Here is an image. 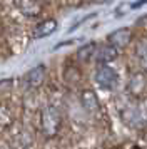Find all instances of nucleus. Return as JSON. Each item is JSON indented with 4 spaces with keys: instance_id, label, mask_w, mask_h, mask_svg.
<instances>
[{
    "instance_id": "5",
    "label": "nucleus",
    "mask_w": 147,
    "mask_h": 149,
    "mask_svg": "<svg viewBox=\"0 0 147 149\" xmlns=\"http://www.w3.org/2000/svg\"><path fill=\"white\" fill-rule=\"evenodd\" d=\"M132 30L129 27H120L117 29V30H114V32H110L109 34V37H107V42L109 44H112L114 47H117L120 50V49L127 47L130 42H132Z\"/></svg>"
},
{
    "instance_id": "2",
    "label": "nucleus",
    "mask_w": 147,
    "mask_h": 149,
    "mask_svg": "<svg viewBox=\"0 0 147 149\" xmlns=\"http://www.w3.org/2000/svg\"><path fill=\"white\" fill-rule=\"evenodd\" d=\"M94 81L102 91H115L119 87V72L109 65V64H97V69L94 72Z\"/></svg>"
},
{
    "instance_id": "17",
    "label": "nucleus",
    "mask_w": 147,
    "mask_h": 149,
    "mask_svg": "<svg viewBox=\"0 0 147 149\" xmlns=\"http://www.w3.org/2000/svg\"><path fill=\"white\" fill-rule=\"evenodd\" d=\"M0 149H10V146L5 144V142H0Z\"/></svg>"
},
{
    "instance_id": "3",
    "label": "nucleus",
    "mask_w": 147,
    "mask_h": 149,
    "mask_svg": "<svg viewBox=\"0 0 147 149\" xmlns=\"http://www.w3.org/2000/svg\"><path fill=\"white\" fill-rule=\"evenodd\" d=\"M47 77V67L45 65H37V67L30 69L25 75H24V87L28 89V91H33V89H39L44 82H45Z\"/></svg>"
},
{
    "instance_id": "16",
    "label": "nucleus",
    "mask_w": 147,
    "mask_h": 149,
    "mask_svg": "<svg viewBox=\"0 0 147 149\" xmlns=\"http://www.w3.org/2000/svg\"><path fill=\"white\" fill-rule=\"evenodd\" d=\"M147 3V0H137L135 3L132 5V8H137V7H142V5H146Z\"/></svg>"
},
{
    "instance_id": "14",
    "label": "nucleus",
    "mask_w": 147,
    "mask_h": 149,
    "mask_svg": "<svg viewBox=\"0 0 147 149\" xmlns=\"http://www.w3.org/2000/svg\"><path fill=\"white\" fill-rule=\"evenodd\" d=\"M13 122V114L10 107L0 102V127H8Z\"/></svg>"
},
{
    "instance_id": "15",
    "label": "nucleus",
    "mask_w": 147,
    "mask_h": 149,
    "mask_svg": "<svg viewBox=\"0 0 147 149\" xmlns=\"http://www.w3.org/2000/svg\"><path fill=\"white\" fill-rule=\"evenodd\" d=\"M137 112H139L140 122L142 124H147V97H142L137 102Z\"/></svg>"
},
{
    "instance_id": "1",
    "label": "nucleus",
    "mask_w": 147,
    "mask_h": 149,
    "mask_svg": "<svg viewBox=\"0 0 147 149\" xmlns=\"http://www.w3.org/2000/svg\"><path fill=\"white\" fill-rule=\"evenodd\" d=\"M60 111L53 104H47L42 107L40 112V131L45 137H55L60 131Z\"/></svg>"
},
{
    "instance_id": "4",
    "label": "nucleus",
    "mask_w": 147,
    "mask_h": 149,
    "mask_svg": "<svg viewBox=\"0 0 147 149\" xmlns=\"http://www.w3.org/2000/svg\"><path fill=\"white\" fill-rule=\"evenodd\" d=\"M13 5L24 17L33 19L42 14V2L40 0H13Z\"/></svg>"
},
{
    "instance_id": "12",
    "label": "nucleus",
    "mask_w": 147,
    "mask_h": 149,
    "mask_svg": "<svg viewBox=\"0 0 147 149\" xmlns=\"http://www.w3.org/2000/svg\"><path fill=\"white\" fill-rule=\"evenodd\" d=\"M135 57H137L140 69L147 74V37H142L135 44Z\"/></svg>"
},
{
    "instance_id": "10",
    "label": "nucleus",
    "mask_w": 147,
    "mask_h": 149,
    "mask_svg": "<svg viewBox=\"0 0 147 149\" xmlns=\"http://www.w3.org/2000/svg\"><path fill=\"white\" fill-rule=\"evenodd\" d=\"M33 141V136L28 129H20L17 134L13 136V142L10 149H30Z\"/></svg>"
},
{
    "instance_id": "8",
    "label": "nucleus",
    "mask_w": 147,
    "mask_h": 149,
    "mask_svg": "<svg viewBox=\"0 0 147 149\" xmlns=\"http://www.w3.org/2000/svg\"><path fill=\"white\" fill-rule=\"evenodd\" d=\"M80 104L82 107L85 109L89 114H97L100 111V102L97 94L94 92L92 89H84L80 92Z\"/></svg>"
},
{
    "instance_id": "19",
    "label": "nucleus",
    "mask_w": 147,
    "mask_h": 149,
    "mask_svg": "<svg viewBox=\"0 0 147 149\" xmlns=\"http://www.w3.org/2000/svg\"><path fill=\"white\" fill-rule=\"evenodd\" d=\"M0 34H2V29H0Z\"/></svg>"
},
{
    "instance_id": "13",
    "label": "nucleus",
    "mask_w": 147,
    "mask_h": 149,
    "mask_svg": "<svg viewBox=\"0 0 147 149\" xmlns=\"http://www.w3.org/2000/svg\"><path fill=\"white\" fill-rule=\"evenodd\" d=\"M95 49H97V44L95 42H87L85 45L79 47V50H77V59L80 62H89L90 59H94Z\"/></svg>"
},
{
    "instance_id": "7",
    "label": "nucleus",
    "mask_w": 147,
    "mask_h": 149,
    "mask_svg": "<svg viewBox=\"0 0 147 149\" xmlns=\"http://www.w3.org/2000/svg\"><path fill=\"white\" fill-rule=\"evenodd\" d=\"M147 87V77L144 72H134L130 77H129V82H127V91L129 94L134 95V97H139V95L144 94V91Z\"/></svg>"
},
{
    "instance_id": "6",
    "label": "nucleus",
    "mask_w": 147,
    "mask_h": 149,
    "mask_svg": "<svg viewBox=\"0 0 147 149\" xmlns=\"http://www.w3.org/2000/svg\"><path fill=\"white\" fill-rule=\"evenodd\" d=\"M119 57V49L114 47L112 44H102V45H97L95 49V54H94V59L97 61V64H110L115 59Z\"/></svg>"
},
{
    "instance_id": "11",
    "label": "nucleus",
    "mask_w": 147,
    "mask_h": 149,
    "mask_svg": "<svg viewBox=\"0 0 147 149\" xmlns=\"http://www.w3.org/2000/svg\"><path fill=\"white\" fill-rule=\"evenodd\" d=\"M122 121L126 122L127 126L130 127H137L140 126V117H139V112H137V104H129L127 107H124L122 111Z\"/></svg>"
},
{
    "instance_id": "9",
    "label": "nucleus",
    "mask_w": 147,
    "mask_h": 149,
    "mask_svg": "<svg viewBox=\"0 0 147 149\" xmlns=\"http://www.w3.org/2000/svg\"><path fill=\"white\" fill-rule=\"evenodd\" d=\"M57 29H59V22L55 20V19H45V20L39 22L33 27L32 37L33 39H45L49 35H52Z\"/></svg>"
},
{
    "instance_id": "18",
    "label": "nucleus",
    "mask_w": 147,
    "mask_h": 149,
    "mask_svg": "<svg viewBox=\"0 0 147 149\" xmlns=\"http://www.w3.org/2000/svg\"><path fill=\"white\" fill-rule=\"evenodd\" d=\"M47 3H53V2H57V0H45Z\"/></svg>"
}]
</instances>
